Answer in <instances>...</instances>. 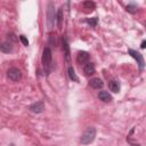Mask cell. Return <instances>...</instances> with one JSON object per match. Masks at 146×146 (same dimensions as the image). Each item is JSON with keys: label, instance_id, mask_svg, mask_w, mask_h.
Segmentation results:
<instances>
[{"label": "cell", "instance_id": "9", "mask_svg": "<svg viewBox=\"0 0 146 146\" xmlns=\"http://www.w3.org/2000/svg\"><path fill=\"white\" fill-rule=\"evenodd\" d=\"M63 49L65 51V57H66V60L68 62L70 60V47H68V42H67V39L63 36Z\"/></svg>", "mask_w": 146, "mask_h": 146}, {"label": "cell", "instance_id": "12", "mask_svg": "<svg viewBox=\"0 0 146 146\" xmlns=\"http://www.w3.org/2000/svg\"><path fill=\"white\" fill-rule=\"evenodd\" d=\"M55 19V14L52 13V3H49V10H48V23L49 26H52V22Z\"/></svg>", "mask_w": 146, "mask_h": 146}, {"label": "cell", "instance_id": "20", "mask_svg": "<svg viewBox=\"0 0 146 146\" xmlns=\"http://www.w3.org/2000/svg\"><path fill=\"white\" fill-rule=\"evenodd\" d=\"M8 39H10V40H11V41H14V42H16V41H17V38H16V35H15L14 33L8 34Z\"/></svg>", "mask_w": 146, "mask_h": 146}, {"label": "cell", "instance_id": "17", "mask_svg": "<svg viewBox=\"0 0 146 146\" xmlns=\"http://www.w3.org/2000/svg\"><path fill=\"white\" fill-rule=\"evenodd\" d=\"M137 9H138V7H137L136 5H128V6H127V11H129V13H131V14L137 13Z\"/></svg>", "mask_w": 146, "mask_h": 146}, {"label": "cell", "instance_id": "13", "mask_svg": "<svg viewBox=\"0 0 146 146\" xmlns=\"http://www.w3.org/2000/svg\"><path fill=\"white\" fill-rule=\"evenodd\" d=\"M108 87H110L111 91H113V92H119L120 91V84L116 81H111L108 83Z\"/></svg>", "mask_w": 146, "mask_h": 146}, {"label": "cell", "instance_id": "2", "mask_svg": "<svg viewBox=\"0 0 146 146\" xmlns=\"http://www.w3.org/2000/svg\"><path fill=\"white\" fill-rule=\"evenodd\" d=\"M51 60H52V52H51V49L49 47H46L43 49V54H42V63H43V66L47 71H49L50 66H51Z\"/></svg>", "mask_w": 146, "mask_h": 146}, {"label": "cell", "instance_id": "18", "mask_svg": "<svg viewBox=\"0 0 146 146\" xmlns=\"http://www.w3.org/2000/svg\"><path fill=\"white\" fill-rule=\"evenodd\" d=\"M87 23L91 26H96L98 23V18L97 17H92V18H87Z\"/></svg>", "mask_w": 146, "mask_h": 146}, {"label": "cell", "instance_id": "10", "mask_svg": "<svg viewBox=\"0 0 146 146\" xmlns=\"http://www.w3.org/2000/svg\"><path fill=\"white\" fill-rule=\"evenodd\" d=\"M98 98L103 102H111L112 100V96L107 92V91H100L98 94Z\"/></svg>", "mask_w": 146, "mask_h": 146}, {"label": "cell", "instance_id": "22", "mask_svg": "<svg viewBox=\"0 0 146 146\" xmlns=\"http://www.w3.org/2000/svg\"><path fill=\"white\" fill-rule=\"evenodd\" d=\"M9 146H15V145H14V144H10V145H9Z\"/></svg>", "mask_w": 146, "mask_h": 146}, {"label": "cell", "instance_id": "5", "mask_svg": "<svg viewBox=\"0 0 146 146\" xmlns=\"http://www.w3.org/2000/svg\"><path fill=\"white\" fill-rule=\"evenodd\" d=\"M29 108L33 113H41L44 110V105H43L42 102H36V103H33L32 105H30Z\"/></svg>", "mask_w": 146, "mask_h": 146}, {"label": "cell", "instance_id": "19", "mask_svg": "<svg viewBox=\"0 0 146 146\" xmlns=\"http://www.w3.org/2000/svg\"><path fill=\"white\" fill-rule=\"evenodd\" d=\"M19 40L22 41V43L24 46H29V40L25 38V35H19Z\"/></svg>", "mask_w": 146, "mask_h": 146}, {"label": "cell", "instance_id": "3", "mask_svg": "<svg viewBox=\"0 0 146 146\" xmlns=\"http://www.w3.org/2000/svg\"><path fill=\"white\" fill-rule=\"evenodd\" d=\"M7 76H8V79H10L11 81L17 82V81H19V80L22 79V72H21L17 67H11V68L8 70Z\"/></svg>", "mask_w": 146, "mask_h": 146}, {"label": "cell", "instance_id": "21", "mask_svg": "<svg viewBox=\"0 0 146 146\" xmlns=\"http://www.w3.org/2000/svg\"><path fill=\"white\" fill-rule=\"evenodd\" d=\"M145 43H146V42H145V41H143V42H141V46H140V47H141V48H145Z\"/></svg>", "mask_w": 146, "mask_h": 146}, {"label": "cell", "instance_id": "11", "mask_svg": "<svg viewBox=\"0 0 146 146\" xmlns=\"http://www.w3.org/2000/svg\"><path fill=\"white\" fill-rule=\"evenodd\" d=\"M0 50L2 52H10L13 50V46L10 42H2L0 44Z\"/></svg>", "mask_w": 146, "mask_h": 146}, {"label": "cell", "instance_id": "8", "mask_svg": "<svg viewBox=\"0 0 146 146\" xmlns=\"http://www.w3.org/2000/svg\"><path fill=\"white\" fill-rule=\"evenodd\" d=\"M90 86L94 89H100V88H103L104 83L99 78H94V79L90 80Z\"/></svg>", "mask_w": 146, "mask_h": 146}, {"label": "cell", "instance_id": "4", "mask_svg": "<svg viewBox=\"0 0 146 146\" xmlns=\"http://www.w3.org/2000/svg\"><path fill=\"white\" fill-rule=\"evenodd\" d=\"M128 52H129V55L130 56H132L137 62H138V64H139V68L140 70H143L144 68V58H143V55L141 54H139L138 51H136V50H133V49H129L128 50Z\"/></svg>", "mask_w": 146, "mask_h": 146}, {"label": "cell", "instance_id": "14", "mask_svg": "<svg viewBox=\"0 0 146 146\" xmlns=\"http://www.w3.org/2000/svg\"><path fill=\"white\" fill-rule=\"evenodd\" d=\"M56 21H57V26L60 29L62 27V22H63V10H62V8H59L58 11H57Z\"/></svg>", "mask_w": 146, "mask_h": 146}, {"label": "cell", "instance_id": "6", "mask_svg": "<svg viewBox=\"0 0 146 146\" xmlns=\"http://www.w3.org/2000/svg\"><path fill=\"white\" fill-rule=\"evenodd\" d=\"M89 60V54L87 51H80L76 57V62L79 64H87Z\"/></svg>", "mask_w": 146, "mask_h": 146}, {"label": "cell", "instance_id": "15", "mask_svg": "<svg viewBox=\"0 0 146 146\" xmlns=\"http://www.w3.org/2000/svg\"><path fill=\"white\" fill-rule=\"evenodd\" d=\"M67 72H68V75H70L71 80H73V81H79V79H78V76H76V74H75V71H74L73 66H70L68 70H67Z\"/></svg>", "mask_w": 146, "mask_h": 146}, {"label": "cell", "instance_id": "7", "mask_svg": "<svg viewBox=\"0 0 146 146\" xmlns=\"http://www.w3.org/2000/svg\"><path fill=\"white\" fill-rule=\"evenodd\" d=\"M95 71H96V70H95V65H94L92 63H87V64H84V66H83V72H84V74H86L87 76L94 74Z\"/></svg>", "mask_w": 146, "mask_h": 146}, {"label": "cell", "instance_id": "16", "mask_svg": "<svg viewBox=\"0 0 146 146\" xmlns=\"http://www.w3.org/2000/svg\"><path fill=\"white\" fill-rule=\"evenodd\" d=\"M83 7L84 8H87V9H95L96 8V3L95 2H92V1H84L83 2Z\"/></svg>", "mask_w": 146, "mask_h": 146}, {"label": "cell", "instance_id": "1", "mask_svg": "<svg viewBox=\"0 0 146 146\" xmlns=\"http://www.w3.org/2000/svg\"><path fill=\"white\" fill-rule=\"evenodd\" d=\"M95 137H96V129L94 127H89L82 133V136H81V143L83 145H88V144H90V143L94 141Z\"/></svg>", "mask_w": 146, "mask_h": 146}]
</instances>
